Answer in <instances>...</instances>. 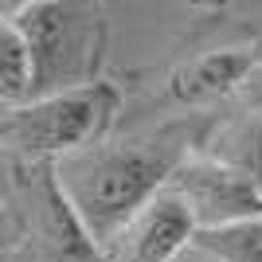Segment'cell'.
I'll list each match as a JSON object with an SVG mask.
<instances>
[{
	"instance_id": "9c48e42d",
	"label": "cell",
	"mask_w": 262,
	"mask_h": 262,
	"mask_svg": "<svg viewBox=\"0 0 262 262\" xmlns=\"http://www.w3.org/2000/svg\"><path fill=\"white\" fill-rule=\"evenodd\" d=\"M208 157L231 164V168H239L243 176H251L254 184L262 188V118L227 121V125L215 133Z\"/></svg>"
},
{
	"instance_id": "8992f818",
	"label": "cell",
	"mask_w": 262,
	"mask_h": 262,
	"mask_svg": "<svg viewBox=\"0 0 262 262\" xmlns=\"http://www.w3.org/2000/svg\"><path fill=\"white\" fill-rule=\"evenodd\" d=\"M254 71V51L251 47H215L196 59H188L172 75V98L176 102H208L223 98L239 86L243 78Z\"/></svg>"
},
{
	"instance_id": "7a4b0ae2",
	"label": "cell",
	"mask_w": 262,
	"mask_h": 262,
	"mask_svg": "<svg viewBox=\"0 0 262 262\" xmlns=\"http://www.w3.org/2000/svg\"><path fill=\"white\" fill-rule=\"evenodd\" d=\"M118 110V94L106 82L75 90H55L43 98L8 106L4 114V145L24 157H67L102 141Z\"/></svg>"
},
{
	"instance_id": "8fae6325",
	"label": "cell",
	"mask_w": 262,
	"mask_h": 262,
	"mask_svg": "<svg viewBox=\"0 0 262 262\" xmlns=\"http://www.w3.org/2000/svg\"><path fill=\"white\" fill-rule=\"evenodd\" d=\"M28 4H35V0H0V16H16V12L28 8Z\"/></svg>"
},
{
	"instance_id": "5b68a950",
	"label": "cell",
	"mask_w": 262,
	"mask_h": 262,
	"mask_svg": "<svg viewBox=\"0 0 262 262\" xmlns=\"http://www.w3.org/2000/svg\"><path fill=\"white\" fill-rule=\"evenodd\" d=\"M4 20H16L28 43L35 51V67H39V90L55 86V78L71 71V8L63 0H35L28 8H20L16 16H4Z\"/></svg>"
},
{
	"instance_id": "277c9868",
	"label": "cell",
	"mask_w": 262,
	"mask_h": 262,
	"mask_svg": "<svg viewBox=\"0 0 262 262\" xmlns=\"http://www.w3.org/2000/svg\"><path fill=\"white\" fill-rule=\"evenodd\" d=\"M168 184L192 204L200 227H215V223H231V219L262 215V188L251 176H243L239 168L215 161V157H200V161H184L172 172Z\"/></svg>"
},
{
	"instance_id": "ba28073f",
	"label": "cell",
	"mask_w": 262,
	"mask_h": 262,
	"mask_svg": "<svg viewBox=\"0 0 262 262\" xmlns=\"http://www.w3.org/2000/svg\"><path fill=\"white\" fill-rule=\"evenodd\" d=\"M192 243L204 247L208 254H215L219 262H262V215L200 227Z\"/></svg>"
},
{
	"instance_id": "3957f363",
	"label": "cell",
	"mask_w": 262,
	"mask_h": 262,
	"mask_svg": "<svg viewBox=\"0 0 262 262\" xmlns=\"http://www.w3.org/2000/svg\"><path fill=\"white\" fill-rule=\"evenodd\" d=\"M196 211L172 184L161 188L145 208H137L121 231L106 243L110 262H172L196 239Z\"/></svg>"
},
{
	"instance_id": "52a82bcc",
	"label": "cell",
	"mask_w": 262,
	"mask_h": 262,
	"mask_svg": "<svg viewBox=\"0 0 262 262\" xmlns=\"http://www.w3.org/2000/svg\"><path fill=\"white\" fill-rule=\"evenodd\" d=\"M0 94L8 106H20V102H32L35 90H39V67H35V51L28 43V35L16 28V20H4V32H0Z\"/></svg>"
},
{
	"instance_id": "30bf717a",
	"label": "cell",
	"mask_w": 262,
	"mask_h": 262,
	"mask_svg": "<svg viewBox=\"0 0 262 262\" xmlns=\"http://www.w3.org/2000/svg\"><path fill=\"white\" fill-rule=\"evenodd\" d=\"M172 262H219V258H215V254H208L204 247H196V243H192V247H188V251H180Z\"/></svg>"
},
{
	"instance_id": "6da1fadb",
	"label": "cell",
	"mask_w": 262,
	"mask_h": 262,
	"mask_svg": "<svg viewBox=\"0 0 262 262\" xmlns=\"http://www.w3.org/2000/svg\"><path fill=\"white\" fill-rule=\"evenodd\" d=\"M180 164L184 149L161 133L153 141H94L78 153L59 157L55 172L71 208L86 223L90 239L110 243L133 211L145 208L161 188H168Z\"/></svg>"
}]
</instances>
